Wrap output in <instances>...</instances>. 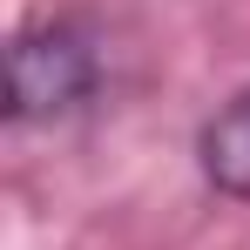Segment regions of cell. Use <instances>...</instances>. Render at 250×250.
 <instances>
[{
    "label": "cell",
    "mask_w": 250,
    "mask_h": 250,
    "mask_svg": "<svg viewBox=\"0 0 250 250\" xmlns=\"http://www.w3.org/2000/svg\"><path fill=\"white\" fill-rule=\"evenodd\" d=\"M108 88V47L88 14H41L7 41V122L61 128Z\"/></svg>",
    "instance_id": "1"
},
{
    "label": "cell",
    "mask_w": 250,
    "mask_h": 250,
    "mask_svg": "<svg viewBox=\"0 0 250 250\" xmlns=\"http://www.w3.org/2000/svg\"><path fill=\"white\" fill-rule=\"evenodd\" d=\"M196 176L216 196L250 203V88H237L230 102H216V115L196 128Z\"/></svg>",
    "instance_id": "2"
}]
</instances>
